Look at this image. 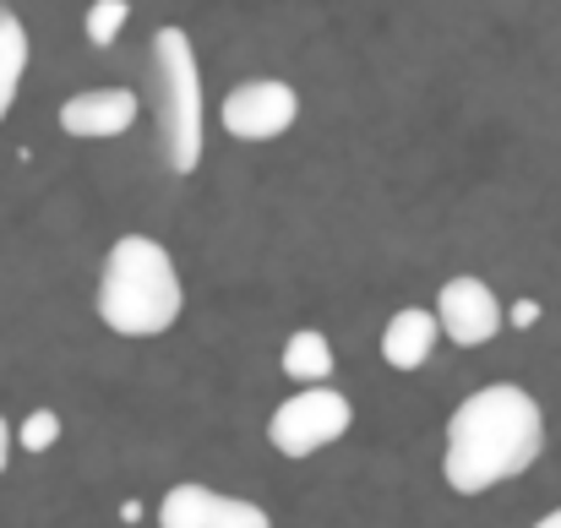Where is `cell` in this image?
Instances as JSON below:
<instances>
[{
    "instance_id": "1",
    "label": "cell",
    "mask_w": 561,
    "mask_h": 528,
    "mask_svg": "<svg viewBox=\"0 0 561 528\" xmlns=\"http://www.w3.org/2000/svg\"><path fill=\"white\" fill-rule=\"evenodd\" d=\"M540 452H546V414H540L535 392H524L513 381H491L447 414L442 480L458 496H485V491L529 474Z\"/></svg>"
},
{
    "instance_id": "2",
    "label": "cell",
    "mask_w": 561,
    "mask_h": 528,
    "mask_svg": "<svg viewBox=\"0 0 561 528\" xmlns=\"http://www.w3.org/2000/svg\"><path fill=\"white\" fill-rule=\"evenodd\" d=\"M186 284L175 256L148 234H121L99 273V322L121 338H159L181 322Z\"/></svg>"
},
{
    "instance_id": "3",
    "label": "cell",
    "mask_w": 561,
    "mask_h": 528,
    "mask_svg": "<svg viewBox=\"0 0 561 528\" xmlns=\"http://www.w3.org/2000/svg\"><path fill=\"white\" fill-rule=\"evenodd\" d=\"M148 115H153V137H159V159L191 175L202 164V66L191 49L186 27H159L148 44Z\"/></svg>"
},
{
    "instance_id": "4",
    "label": "cell",
    "mask_w": 561,
    "mask_h": 528,
    "mask_svg": "<svg viewBox=\"0 0 561 528\" xmlns=\"http://www.w3.org/2000/svg\"><path fill=\"white\" fill-rule=\"evenodd\" d=\"M355 425V403L339 387H300L295 398H284L267 420V441L284 458H311L322 447H333L344 431Z\"/></svg>"
},
{
    "instance_id": "5",
    "label": "cell",
    "mask_w": 561,
    "mask_h": 528,
    "mask_svg": "<svg viewBox=\"0 0 561 528\" xmlns=\"http://www.w3.org/2000/svg\"><path fill=\"white\" fill-rule=\"evenodd\" d=\"M218 120H224V131L234 142H273V137H284L300 120V93L289 82H278V77H256V82H240L224 99Z\"/></svg>"
},
{
    "instance_id": "6",
    "label": "cell",
    "mask_w": 561,
    "mask_h": 528,
    "mask_svg": "<svg viewBox=\"0 0 561 528\" xmlns=\"http://www.w3.org/2000/svg\"><path fill=\"white\" fill-rule=\"evenodd\" d=\"M436 333H447L458 349H480V344H491L496 333H502V300H496V289L491 284H480V278H447L442 289H436Z\"/></svg>"
},
{
    "instance_id": "7",
    "label": "cell",
    "mask_w": 561,
    "mask_h": 528,
    "mask_svg": "<svg viewBox=\"0 0 561 528\" xmlns=\"http://www.w3.org/2000/svg\"><path fill=\"white\" fill-rule=\"evenodd\" d=\"M159 528H273V518L245 502V496H224L213 485H170L159 502Z\"/></svg>"
},
{
    "instance_id": "8",
    "label": "cell",
    "mask_w": 561,
    "mask_h": 528,
    "mask_svg": "<svg viewBox=\"0 0 561 528\" xmlns=\"http://www.w3.org/2000/svg\"><path fill=\"white\" fill-rule=\"evenodd\" d=\"M137 115H142V99L131 88H88L60 104V131L66 137H121L137 126Z\"/></svg>"
},
{
    "instance_id": "9",
    "label": "cell",
    "mask_w": 561,
    "mask_h": 528,
    "mask_svg": "<svg viewBox=\"0 0 561 528\" xmlns=\"http://www.w3.org/2000/svg\"><path fill=\"white\" fill-rule=\"evenodd\" d=\"M436 317L431 311H420V306H403V311H392V322L381 328V359L392 365V370H420L431 349H436Z\"/></svg>"
},
{
    "instance_id": "10",
    "label": "cell",
    "mask_w": 561,
    "mask_h": 528,
    "mask_svg": "<svg viewBox=\"0 0 561 528\" xmlns=\"http://www.w3.org/2000/svg\"><path fill=\"white\" fill-rule=\"evenodd\" d=\"M278 365H284V376L300 381V387H328V376H333V344H328L317 328H300V333L284 344Z\"/></svg>"
},
{
    "instance_id": "11",
    "label": "cell",
    "mask_w": 561,
    "mask_h": 528,
    "mask_svg": "<svg viewBox=\"0 0 561 528\" xmlns=\"http://www.w3.org/2000/svg\"><path fill=\"white\" fill-rule=\"evenodd\" d=\"M22 71H27V27L16 22L11 5H0V120H5L11 104H16Z\"/></svg>"
},
{
    "instance_id": "12",
    "label": "cell",
    "mask_w": 561,
    "mask_h": 528,
    "mask_svg": "<svg viewBox=\"0 0 561 528\" xmlns=\"http://www.w3.org/2000/svg\"><path fill=\"white\" fill-rule=\"evenodd\" d=\"M55 441H60V414L55 409H33L22 420V431H11V447H22V452H49Z\"/></svg>"
},
{
    "instance_id": "13",
    "label": "cell",
    "mask_w": 561,
    "mask_h": 528,
    "mask_svg": "<svg viewBox=\"0 0 561 528\" xmlns=\"http://www.w3.org/2000/svg\"><path fill=\"white\" fill-rule=\"evenodd\" d=\"M126 16H131V5H126V0H93L82 22H88V38H93L99 49H110V44L121 38V27H126Z\"/></svg>"
},
{
    "instance_id": "14",
    "label": "cell",
    "mask_w": 561,
    "mask_h": 528,
    "mask_svg": "<svg viewBox=\"0 0 561 528\" xmlns=\"http://www.w3.org/2000/svg\"><path fill=\"white\" fill-rule=\"evenodd\" d=\"M5 463H11V425L0 420V474H5Z\"/></svg>"
},
{
    "instance_id": "15",
    "label": "cell",
    "mask_w": 561,
    "mask_h": 528,
    "mask_svg": "<svg viewBox=\"0 0 561 528\" xmlns=\"http://www.w3.org/2000/svg\"><path fill=\"white\" fill-rule=\"evenodd\" d=\"M535 528H561V507H557V513H546V518H540Z\"/></svg>"
}]
</instances>
